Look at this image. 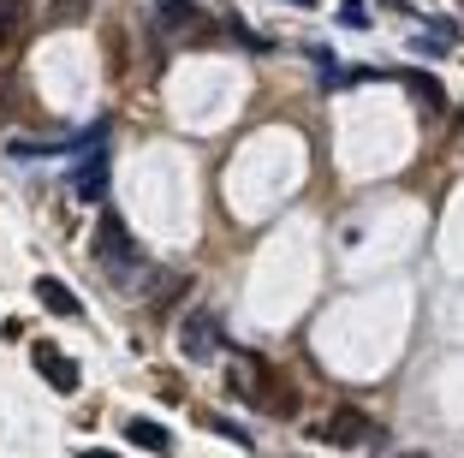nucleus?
Returning <instances> with one entry per match:
<instances>
[{"mask_svg": "<svg viewBox=\"0 0 464 458\" xmlns=\"http://www.w3.org/2000/svg\"><path fill=\"white\" fill-rule=\"evenodd\" d=\"M66 185H72L78 202H102L108 197V125H96V132L83 137V155L72 161Z\"/></svg>", "mask_w": 464, "mask_h": 458, "instance_id": "nucleus-1", "label": "nucleus"}, {"mask_svg": "<svg viewBox=\"0 0 464 458\" xmlns=\"http://www.w3.org/2000/svg\"><path fill=\"white\" fill-rule=\"evenodd\" d=\"M30 357L42 364V375H48V387H54V393H78V364H72L54 339H36V346H30Z\"/></svg>", "mask_w": 464, "mask_h": 458, "instance_id": "nucleus-2", "label": "nucleus"}, {"mask_svg": "<svg viewBox=\"0 0 464 458\" xmlns=\"http://www.w3.org/2000/svg\"><path fill=\"white\" fill-rule=\"evenodd\" d=\"M215 339H220V322L215 316H185V322H179V346H185V357H208V351H215Z\"/></svg>", "mask_w": 464, "mask_h": 458, "instance_id": "nucleus-3", "label": "nucleus"}, {"mask_svg": "<svg viewBox=\"0 0 464 458\" xmlns=\"http://www.w3.org/2000/svg\"><path fill=\"white\" fill-rule=\"evenodd\" d=\"M36 297H42L54 316H66V322H78V316H83V297L72 292V286H60L54 274H36Z\"/></svg>", "mask_w": 464, "mask_h": 458, "instance_id": "nucleus-4", "label": "nucleus"}, {"mask_svg": "<svg viewBox=\"0 0 464 458\" xmlns=\"http://www.w3.org/2000/svg\"><path fill=\"white\" fill-rule=\"evenodd\" d=\"M96 257L113 262V268H120V257H131V232H125L120 215H102V227H96Z\"/></svg>", "mask_w": 464, "mask_h": 458, "instance_id": "nucleus-5", "label": "nucleus"}, {"mask_svg": "<svg viewBox=\"0 0 464 458\" xmlns=\"http://www.w3.org/2000/svg\"><path fill=\"white\" fill-rule=\"evenodd\" d=\"M459 36H464V30L452 24V18H429L423 36H417V48H423V54H452V48H459Z\"/></svg>", "mask_w": 464, "mask_h": 458, "instance_id": "nucleus-6", "label": "nucleus"}, {"mask_svg": "<svg viewBox=\"0 0 464 458\" xmlns=\"http://www.w3.org/2000/svg\"><path fill=\"white\" fill-rule=\"evenodd\" d=\"M125 441L143 446V453H161L173 434H167V423H155V417H125Z\"/></svg>", "mask_w": 464, "mask_h": 458, "instance_id": "nucleus-7", "label": "nucleus"}, {"mask_svg": "<svg viewBox=\"0 0 464 458\" xmlns=\"http://www.w3.org/2000/svg\"><path fill=\"white\" fill-rule=\"evenodd\" d=\"M405 83L417 90V102H423L429 113H447V90H440V78H435V72H411Z\"/></svg>", "mask_w": 464, "mask_h": 458, "instance_id": "nucleus-8", "label": "nucleus"}, {"mask_svg": "<svg viewBox=\"0 0 464 458\" xmlns=\"http://www.w3.org/2000/svg\"><path fill=\"white\" fill-rule=\"evenodd\" d=\"M363 417H357V411H352V404H345V411H334V423H328V441H340V446H357V441H363Z\"/></svg>", "mask_w": 464, "mask_h": 458, "instance_id": "nucleus-9", "label": "nucleus"}, {"mask_svg": "<svg viewBox=\"0 0 464 458\" xmlns=\"http://www.w3.org/2000/svg\"><path fill=\"white\" fill-rule=\"evenodd\" d=\"M18 36H24V6L18 0H0V54H13Z\"/></svg>", "mask_w": 464, "mask_h": 458, "instance_id": "nucleus-10", "label": "nucleus"}, {"mask_svg": "<svg viewBox=\"0 0 464 458\" xmlns=\"http://www.w3.org/2000/svg\"><path fill=\"white\" fill-rule=\"evenodd\" d=\"M340 24H369V13H363V6H357V0H345V6H340Z\"/></svg>", "mask_w": 464, "mask_h": 458, "instance_id": "nucleus-11", "label": "nucleus"}, {"mask_svg": "<svg viewBox=\"0 0 464 458\" xmlns=\"http://www.w3.org/2000/svg\"><path fill=\"white\" fill-rule=\"evenodd\" d=\"M292 6H315V0H292Z\"/></svg>", "mask_w": 464, "mask_h": 458, "instance_id": "nucleus-12", "label": "nucleus"}, {"mask_svg": "<svg viewBox=\"0 0 464 458\" xmlns=\"http://www.w3.org/2000/svg\"><path fill=\"white\" fill-rule=\"evenodd\" d=\"M459 6H464V0H459Z\"/></svg>", "mask_w": 464, "mask_h": 458, "instance_id": "nucleus-13", "label": "nucleus"}]
</instances>
